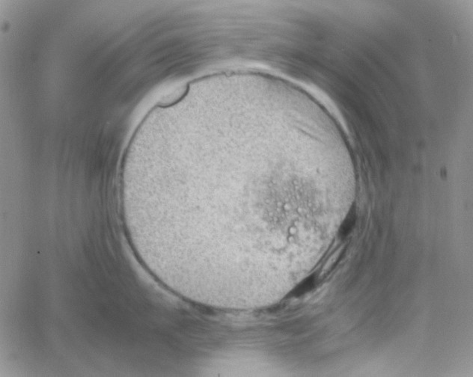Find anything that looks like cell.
<instances>
[{
    "mask_svg": "<svg viewBox=\"0 0 473 377\" xmlns=\"http://www.w3.org/2000/svg\"><path fill=\"white\" fill-rule=\"evenodd\" d=\"M356 222V216L355 211L351 210L339 228V237L345 239L349 236L354 229Z\"/></svg>",
    "mask_w": 473,
    "mask_h": 377,
    "instance_id": "7a4b0ae2",
    "label": "cell"
},
{
    "mask_svg": "<svg viewBox=\"0 0 473 377\" xmlns=\"http://www.w3.org/2000/svg\"><path fill=\"white\" fill-rule=\"evenodd\" d=\"M316 285V276L315 275H311L308 276L306 279H303L301 282L298 284L297 286L291 291L289 296H294V297H300L306 293L310 292L314 289Z\"/></svg>",
    "mask_w": 473,
    "mask_h": 377,
    "instance_id": "6da1fadb",
    "label": "cell"
}]
</instances>
